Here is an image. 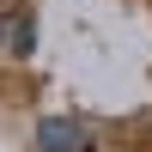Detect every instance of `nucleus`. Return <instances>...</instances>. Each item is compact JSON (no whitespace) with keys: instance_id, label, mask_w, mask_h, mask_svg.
Segmentation results:
<instances>
[{"instance_id":"1","label":"nucleus","mask_w":152,"mask_h":152,"mask_svg":"<svg viewBox=\"0 0 152 152\" xmlns=\"http://www.w3.org/2000/svg\"><path fill=\"white\" fill-rule=\"evenodd\" d=\"M37 146H43V152H85V128L49 116V122H37Z\"/></svg>"}]
</instances>
